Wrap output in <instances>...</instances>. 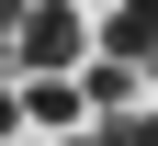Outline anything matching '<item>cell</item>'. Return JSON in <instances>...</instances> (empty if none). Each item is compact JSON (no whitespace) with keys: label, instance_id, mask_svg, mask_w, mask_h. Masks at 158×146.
<instances>
[{"label":"cell","instance_id":"1","mask_svg":"<svg viewBox=\"0 0 158 146\" xmlns=\"http://www.w3.org/2000/svg\"><path fill=\"white\" fill-rule=\"evenodd\" d=\"M79 0H23V34H11V56H23L34 79H79Z\"/></svg>","mask_w":158,"mask_h":146},{"label":"cell","instance_id":"2","mask_svg":"<svg viewBox=\"0 0 158 146\" xmlns=\"http://www.w3.org/2000/svg\"><path fill=\"white\" fill-rule=\"evenodd\" d=\"M102 45L124 56V68H158V0H113L102 11Z\"/></svg>","mask_w":158,"mask_h":146},{"label":"cell","instance_id":"3","mask_svg":"<svg viewBox=\"0 0 158 146\" xmlns=\"http://www.w3.org/2000/svg\"><path fill=\"white\" fill-rule=\"evenodd\" d=\"M11 101H23V124H45V135L90 112V101H79V79H34V90H11Z\"/></svg>","mask_w":158,"mask_h":146},{"label":"cell","instance_id":"4","mask_svg":"<svg viewBox=\"0 0 158 146\" xmlns=\"http://www.w3.org/2000/svg\"><path fill=\"white\" fill-rule=\"evenodd\" d=\"M124 90H135V68H124V56H102V68H79V101H90V112H124Z\"/></svg>","mask_w":158,"mask_h":146},{"label":"cell","instance_id":"5","mask_svg":"<svg viewBox=\"0 0 158 146\" xmlns=\"http://www.w3.org/2000/svg\"><path fill=\"white\" fill-rule=\"evenodd\" d=\"M102 146H158V112H113V124H102Z\"/></svg>","mask_w":158,"mask_h":146},{"label":"cell","instance_id":"6","mask_svg":"<svg viewBox=\"0 0 158 146\" xmlns=\"http://www.w3.org/2000/svg\"><path fill=\"white\" fill-rule=\"evenodd\" d=\"M11 34H23V0H0V56H11Z\"/></svg>","mask_w":158,"mask_h":146},{"label":"cell","instance_id":"7","mask_svg":"<svg viewBox=\"0 0 158 146\" xmlns=\"http://www.w3.org/2000/svg\"><path fill=\"white\" fill-rule=\"evenodd\" d=\"M0 135H23V101H11V90H0Z\"/></svg>","mask_w":158,"mask_h":146},{"label":"cell","instance_id":"8","mask_svg":"<svg viewBox=\"0 0 158 146\" xmlns=\"http://www.w3.org/2000/svg\"><path fill=\"white\" fill-rule=\"evenodd\" d=\"M68 146H102V135H68Z\"/></svg>","mask_w":158,"mask_h":146},{"label":"cell","instance_id":"9","mask_svg":"<svg viewBox=\"0 0 158 146\" xmlns=\"http://www.w3.org/2000/svg\"><path fill=\"white\" fill-rule=\"evenodd\" d=\"M90 11H113V0H90Z\"/></svg>","mask_w":158,"mask_h":146}]
</instances>
